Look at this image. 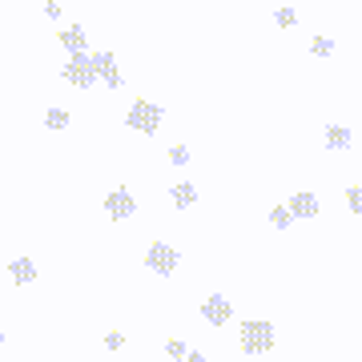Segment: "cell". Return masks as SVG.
Listing matches in <instances>:
<instances>
[{
    "instance_id": "10",
    "label": "cell",
    "mask_w": 362,
    "mask_h": 362,
    "mask_svg": "<svg viewBox=\"0 0 362 362\" xmlns=\"http://www.w3.org/2000/svg\"><path fill=\"white\" fill-rule=\"evenodd\" d=\"M169 197H173V206L177 209H189L197 202V189H194V181H177L173 189H169Z\"/></svg>"
},
{
    "instance_id": "9",
    "label": "cell",
    "mask_w": 362,
    "mask_h": 362,
    "mask_svg": "<svg viewBox=\"0 0 362 362\" xmlns=\"http://www.w3.org/2000/svg\"><path fill=\"white\" fill-rule=\"evenodd\" d=\"M61 45H65L73 57H81V52H85V45H89V40H85V28H81V25H69L65 33H61Z\"/></svg>"
},
{
    "instance_id": "14",
    "label": "cell",
    "mask_w": 362,
    "mask_h": 362,
    "mask_svg": "<svg viewBox=\"0 0 362 362\" xmlns=\"http://www.w3.org/2000/svg\"><path fill=\"white\" fill-rule=\"evenodd\" d=\"M69 121H73V117H69L65 109H49V113H45V125H49V129H69Z\"/></svg>"
},
{
    "instance_id": "11",
    "label": "cell",
    "mask_w": 362,
    "mask_h": 362,
    "mask_svg": "<svg viewBox=\"0 0 362 362\" xmlns=\"http://www.w3.org/2000/svg\"><path fill=\"white\" fill-rule=\"evenodd\" d=\"M8 274H13L16 286H28L33 278H37V266H33L28 258H16V262H8Z\"/></svg>"
},
{
    "instance_id": "18",
    "label": "cell",
    "mask_w": 362,
    "mask_h": 362,
    "mask_svg": "<svg viewBox=\"0 0 362 362\" xmlns=\"http://www.w3.org/2000/svg\"><path fill=\"white\" fill-rule=\"evenodd\" d=\"M169 161H173V165H189V149H185V145H173V149H169Z\"/></svg>"
},
{
    "instance_id": "8",
    "label": "cell",
    "mask_w": 362,
    "mask_h": 362,
    "mask_svg": "<svg viewBox=\"0 0 362 362\" xmlns=\"http://www.w3.org/2000/svg\"><path fill=\"white\" fill-rule=\"evenodd\" d=\"M290 214H294V218H318V197L314 194H294L290 197Z\"/></svg>"
},
{
    "instance_id": "21",
    "label": "cell",
    "mask_w": 362,
    "mask_h": 362,
    "mask_svg": "<svg viewBox=\"0 0 362 362\" xmlns=\"http://www.w3.org/2000/svg\"><path fill=\"white\" fill-rule=\"evenodd\" d=\"M45 16H49V21H61V4H57V0H49V4H45Z\"/></svg>"
},
{
    "instance_id": "17",
    "label": "cell",
    "mask_w": 362,
    "mask_h": 362,
    "mask_svg": "<svg viewBox=\"0 0 362 362\" xmlns=\"http://www.w3.org/2000/svg\"><path fill=\"white\" fill-rule=\"evenodd\" d=\"M274 21H278L282 28H290V25H298V13H294V8H278V13H274Z\"/></svg>"
},
{
    "instance_id": "3",
    "label": "cell",
    "mask_w": 362,
    "mask_h": 362,
    "mask_svg": "<svg viewBox=\"0 0 362 362\" xmlns=\"http://www.w3.org/2000/svg\"><path fill=\"white\" fill-rule=\"evenodd\" d=\"M61 77H65L69 85H77V89H93V81H97V69H93V52L69 57L65 69H61Z\"/></svg>"
},
{
    "instance_id": "19",
    "label": "cell",
    "mask_w": 362,
    "mask_h": 362,
    "mask_svg": "<svg viewBox=\"0 0 362 362\" xmlns=\"http://www.w3.org/2000/svg\"><path fill=\"white\" fill-rule=\"evenodd\" d=\"M165 354H173V358H181V362H185V354H189V346L173 338V342H165Z\"/></svg>"
},
{
    "instance_id": "6",
    "label": "cell",
    "mask_w": 362,
    "mask_h": 362,
    "mask_svg": "<svg viewBox=\"0 0 362 362\" xmlns=\"http://www.w3.org/2000/svg\"><path fill=\"white\" fill-rule=\"evenodd\" d=\"M93 69H97V81H105L109 89H121V69H117V57L109 49L93 52Z\"/></svg>"
},
{
    "instance_id": "22",
    "label": "cell",
    "mask_w": 362,
    "mask_h": 362,
    "mask_svg": "<svg viewBox=\"0 0 362 362\" xmlns=\"http://www.w3.org/2000/svg\"><path fill=\"white\" fill-rule=\"evenodd\" d=\"M185 362H206V354H197V350H189V354H185Z\"/></svg>"
},
{
    "instance_id": "16",
    "label": "cell",
    "mask_w": 362,
    "mask_h": 362,
    "mask_svg": "<svg viewBox=\"0 0 362 362\" xmlns=\"http://www.w3.org/2000/svg\"><path fill=\"white\" fill-rule=\"evenodd\" d=\"M346 202H350V214H362V185H350Z\"/></svg>"
},
{
    "instance_id": "2",
    "label": "cell",
    "mask_w": 362,
    "mask_h": 362,
    "mask_svg": "<svg viewBox=\"0 0 362 362\" xmlns=\"http://www.w3.org/2000/svg\"><path fill=\"white\" fill-rule=\"evenodd\" d=\"M270 346H274V326L270 322H254V318H250V322L242 326V350L254 358V354H266Z\"/></svg>"
},
{
    "instance_id": "13",
    "label": "cell",
    "mask_w": 362,
    "mask_h": 362,
    "mask_svg": "<svg viewBox=\"0 0 362 362\" xmlns=\"http://www.w3.org/2000/svg\"><path fill=\"white\" fill-rule=\"evenodd\" d=\"M290 221H294V214H290V206H274V209H270V226H274V230H286Z\"/></svg>"
},
{
    "instance_id": "4",
    "label": "cell",
    "mask_w": 362,
    "mask_h": 362,
    "mask_svg": "<svg viewBox=\"0 0 362 362\" xmlns=\"http://www.w3.org/2000/svg\"><path fill=\"white\" fill-rule=\"evenodd\" d=\"M177 262H181V254L173 246H165V242H153L149 254H145V266H149L153 274H161V278H169V274L177 270Z\"/></svg>"
},
{
    "instance_id": "1",
    "label": "cell",
    "mask_w": 362,
    "mask_h": 362,
    "mask_svg": "<svg viewBox=\"0 0 362 362\" xmlns=\"http://www.w3.org/2000/svg\"><path fill=\"white\" fill-rule=\"evenodd\" d=\"M161 117H165V109H161L157 101H133V109L125 113V125L137 129V133H157Z\"/></svg>"
},
{
    "instance_id": "7",
    "label": "cell",
    "mask_w": 362,
    "mask_h": 362,
    "mask_svg": "<svg viewBox=\"0 0 362 362\" xmlns=\"http://www.w3.org/2000/svg\"><path fill=\"white\" fill-rule=\"evenodd\" d=\"M202 318H206L209 326H221V322H230L233 318V306L221 294H209L206 302H202Z\"/></svg>"
},
{
    "instance_id": "20",
    "label": "cell",
    "mask_w": 362,
    "mask_h": 362,
    "mask_svg": "<svg viewBox=\"0 0 362 362\" xmlns=\"http://www.w3.org/2000/svg\"><path fill=\"white\" fill-rule=\"evenodd\" d=\"M105 346H109V350H121V346H125V334L109 330V334H105Z\"/></svg>"
},
{
    "instance_id": "23",
    "label": "cell",
    "mask_w": 362,
    "mask_h": 362,
    "mask_svg": "<svg viewBox=\"0 0 362 362\" xmlns=\"http://www.w3.org/2000/svg\"><path fill=\"white\" fill-rule=\"evenodd\" d=\"M0 350H4V334H0Z\"/></svg>"
},
{
    "instance_id": "12",
    "label": "cell",
    "mask_w": 362,
    "mask_h": 362,
    "mask_svg": "<svg viewBox=\"0 0 362 362\" xmlns=\"http://www.w3.org/2000/svg\"><path fill=\"white\" fill-rule=\"evenodd\" d=\"M326 149H350V129L346 125H326Z\"/></svg>"
},
{
    "instance_id": "5",
    "label": "cell",
    "mask_w": 362,
    "mask_h": 362,
    "mask_svg": "<svg viewBox=\"0 0 362 362\" xmlns=\"http://www.w3.org/2000/svg\"><path fill=\"white\" fill-rule=\"evenodd\" d=\"M105 214H109L113 221L133 218V214H137V197H133L129 189H113V194L105 197Z\"/></svg>"
},
{
    "instance_id": "15",
    "label": "cell",
    "mask_w": 362,
    "mask_h": 362,
    "mask_svg": "<svg viewBox=\"0 0 362 362\" xmlns=\"http://www.w3.org/2000/svg\"><path fill=\"white\" fill-rule=\"evenodd\" d=\"M310 52H314V57H330V52H334V40H330V37H314L310 40Z\"/></svg>"
}]
</instances>
